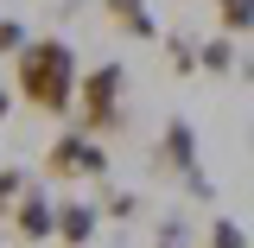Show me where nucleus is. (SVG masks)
<instances>
[{"instance_id": "4", "label": "nucleus", "mask_w": 254, "mask_h": 248, "mask_svg": "<svg viewBox=\"0 0 254 248\" xmlns=\"http://www.w3.org/2000/svg\"><path fill=\"white\" fill-rule=\"evenodd\" d=\"M159 165H165V172H185V185L197 191V197H210L203 172H197V134H190L185 121H172V127H165V140H159Z\"/></svg>"}, {"instance_id": "10", "label": "nucleus", "mask_w": 254, "mask_h": 248, "mask_svg": "<svg viewBox=\"0 0 254 248\" xmlns=\"http://www.w3.org/2000/svg\"><path fill=\"white\" fill-rule=\"evenodd\" d=\"M235 64V38H210L203 45V70H229Z\"/></svg>"}, {"instance_id": "9", "label": "nucleus", "mask_w": 254, "mask_h": 248, "mask_svg": "<svg viewBox=\"0 0 254 248\" xmlns=\"http://www.w3.org/2000/svg\"><path fill=\"white\" fill-rule=\"evenodd\" d=\"M102 217H115V223H133V217H140V197H133V191H108Z\"/></svg>"}, {"instance_id": "5", "label": "nucleus", "mask_w": 254, "mask_h": 248, "mask_svg": "<svg viewBox=\"0 0 254 248\" xmlns=\"http://www.w3.org/2000/svg\"><path fill=\"white\" fill-rule=\"evenodd\" d=\"M13 229H19L26 242H45V236H58V204H45L38 191H26V197L13 204Z\"/></svg>"}, {"instance_id": "6", "label": "nucleus", "mask_w": 254, "mask_h": 248, "mask_svg": "<svg viewBox=\"0 0 254 248\" xmlns=\"http://www.w3.org/2000/svg\"><path fill=\"white\" fill-rule=\"evenodd\" d=\"M102 13H108V26H121L127 38H159L153 13H146V0H102Z\"/></svg>"}, {"instance_id": "11", "label": "nucleus", "mask_w": 254, "mask_h": 248, "mask_svg": "<svg viewBox=\"0 0 254 248\" xmlns=\"http://www.w3.org/2000/svg\"><path fill=\"white\" fill-rule=\"evenodd\" d=\"M210 248H248V236H242L229 217H216V223H210Z\"/></svg>"}, {"instance_id": "13", "label": "nucleus", "mask_w": 254, "mask_h": 248, "mask_svg": "<svg viewBox=\"0 0 254 248\" xmlns=\"http://www.w3.org/2000/svg\"><path fill=\"white\" fill-rule=\"evenodd\" d=\"M26 197V172H0V204H19Z\"/></svg>"}, {"instance_id": "8", "label": "nucleus", "mask_w": 254, "mask_h": 248, "mask_svg": "<svg viewBox=\"0 0 254 248\" xmlns=\"http://www.w3.org/2000/svg\"><path fill=\"white\" fill-rule=\"evenodd\" d=\"M216 19H222V38L254 26V0H216Z\"/></svg>"}, {"instance_id": "15", "label": "nucleus", "mask_w": 254, "mask_h": 248, "mask_svg": "<svg viewBox=\"0 0 254 248\" xmlns=\"http://www.w3.org/2000/svg\"><path fill=\"white\" fill-rule=\"evenodd\" d=\"M159 248H185V242H159Z\"/></svg>"}, {"instance_id": "7", "label": "nucleus", "mask_w": 254, "mask_h": 248, "mask_svg": "<svg viewBox=\"0 0 254 248\" xmlns=\"http://www.w3.org/2000/svg\"><path fill=\"white\" fill-rule=\"evenodd\" d=\"M95 217H102V204H58V236L70 248H83L95 236Z\"/></svg>"}, {"instance_id": "14", "label": "nucleus", "mask_w": 254, "mask_h": 248, "mask_svg": "<svg viewBox=\"0 0 254 248\" xmlns=\"http://www.w3.org/2000/svg\"><path fill=\"white\" fill-rule=\"evenodd\" d=\"M6 115H13V95H6V89H0V121H6Z\"/></svg>"}, {"instance_id": "3", "label": "nucleus", "mask_w": 254, "mask_h": 248, "mask_svg": "<svg viewBox=\"0 0 254 248\" xmlns=\"http://www.w3.org/2000/svg\"><path fill=\"white\" fill-rule=\"evenodd\" d=\"M45 172H51V178H102V172H108V153H102V140H89V134L76 127V134H58V140H51Z\"/></svg>"}, {"instance_id": "2", "label": "nucleus", "mask_w": 254, "mask_h": 248, "mask_svg": "<svg viewBox=\"0 0 254 248\" xmlns=\"http://www.w3.org/2000/svg\"><path fill=\"white\" fill-rule=\"evenodd\" d=\"M121 83H127L121 64H95L89 77L76 83V127H83L89 140H102V134L121 127Z\"/></svg>"}, {"instance_id": "12", "label": "nucleus", "mask_w": 254, "mask_h": 248, "mask_svg": "<svg viewBox=\"0 0 254 248\" xmlns=\"http://www.w3.org/2000/svg\"><path fill=\"white\" fill-rule=\"evenodd\" d=\"M26 45H32V38H26V26H19V19H0V51H6V58H19Z\"/></svg>"}, {"instance_id": "1", "label": "nucleus", "mask_w": 254, "mask_h": 248, "mask_svg": "<svg viewBox=\"0 0 254 248\" xmlns=\"http://www.w3.org/2000/svg\"><path fill=\"white\" fill-rule=\"evenodd\" d=\"M13 83L26 95V108L64 115L70 95H76V58H70V45H64V38H32L26 51L13 58Z\"/></svg>"}]
</instances>
